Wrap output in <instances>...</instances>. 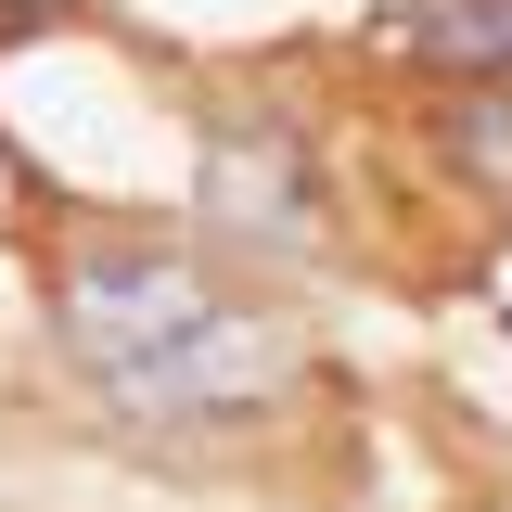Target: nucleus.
<instances>
[{
	"instance_id": "3",
	"label": "nucleus",
	"mask_w": 512,
	"mask_h": 512,
	"mask_svg": "<svg viewBox=\"0 0 512 512\" xmlns=\"http://www.w3.org/2000/svg\"><path fill=\"white\" fill-rule=\"evenodd\" d=\"M410 64H436V77H512V0H410Z\"/></svg>"
},
{
	"instance_id": "1",
	"label": "nucleus",
	"mask_w": 512,
	"mask_h": 512,
	"mask_svg": "<svg viewBox=\"0 0 512 512\" xmlns=\"http://www.w3.org/2000/svg\"><path fill=\"white\" fill-rule=\"evenodd\" d=\"M39 295H52V346L77 359V384L116 397L128 423H256L282 397V320L167 231L90 218L39 256Z\"/></svg>"
},
{
	"instance_id": "2",
	"label": "nucleus",
	"mask_w": 512,
	"mask_h": 512,
	"mask_svg": "<svg viewBox=\"0 0 512 512\" xmlns=\"http://www.w3.org/2000/svg\"><path fill=\"white\" fill-rule=\"evenodd\" d=\"M205 244H231V256H320V244H333L320 167H308L295 128L231 116L218 141H205Z\"/></svg>"
},
{
	"instance_id": "5",
	"label": "nucleus",
	"mask_w": 512,
	"mask_h": 512,
	"mask_svg": "<svg viewBox=\"0 0 512 512\" xmlns=\"http://www.w3.org/2000/svg\"><path fill=\"white\" fill-rule=\"evenodd\" d=\"M474 512H512V487H500V500H474Z\"/></svg>"
},
{
	"instance_id": "4",
	"label": "nucleus",
	"mask_w": 512,
	"mask_h": 512,
	"mask_svg": "<svg viewBox=\"0 0 512 512\" xmlns=\"http://www.w3.org/2000/svg\"><path fill=\"white\" fill-rule=\"evenodd\" d=\"M448 167L487 205H512V77H487L474 103H448Z\"/></svg>"
}]
</instances>
